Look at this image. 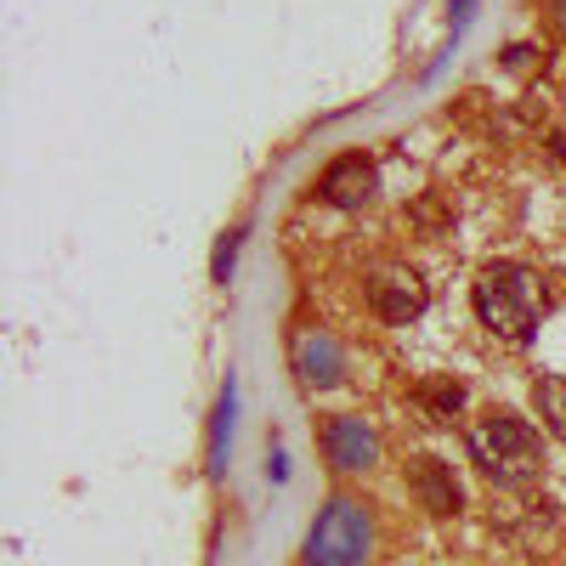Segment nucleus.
<instances>
[{
    "mask_svg": "<svg viewBox=\"0 0 566 566\" xmlns=\"http://www.w3.org/2000/svg\"><path fill=\"white\" fill-rule=\"evenodd\" d=\"M538 424L522 419L515 408H488L476 424H470V459L482 464V476L499 488H522L538 476Z\"/></svg>",
    "mask_w": 566,
    "mask_h": 566,
    "instance_id": "nucleus-2",
    "label": "nucleus"
},
{
    "mask_svg": "<svg viewBox=\"0 0 566 566\" xmlns=\"http://www.w3.org/2000/svg\"><path fill=\"white\" fill-rule=\"evenodd\" d=\"M317 199L328 210H368L374 199H380V165H374L368 154L328 159L323 176H317Z\"/></svg>",
    "mask_w": 566,
    "mask_h": 566,
    "instance_id": "nucleus-5",
    "label": "nucleus"
},
{
    "mask_svg": "<svg viewBox=\"0 0 566 566\" xmlns=\"http://www.w3.org/2000/svg\"><path fill=\"white\" fill-rule=\"evenodd\" d=\"M533 408L544 419V431L555 442H566V374H544V380L533 386Z\"/></svg>",
    "mask_w": 566,
    "mask_h": 566,
    "instance_id": "nucleus-9",
    "label": "nucleus"
},
{
    "mask_svg": "<svg viewBox=\"0 0 566 566\" xmlns=\"http://www.w3.org/2000/svg\"><path fill=\"white\" fill-rule=\"evenodd\" d=\"M549 159L566 165V130H549Z\"/></svg>",
    "mask_w": 566,
    "mask_h": 566,
    "instance_id": "nucleus-13",
    "label": "nucleus"
},
{
    "mask_svg": "<svg viewBox=\"0 0 566 566\" xmlns=\"http://www.w3.org/2000/svg\"><path fill=\"white\" fill-rule=\"evenodd\" d=\"M239 239H244V232H227V239H221V250H216V283H227L232 255H239Z\"/></svg>",
    "mask_w": 566,
    "mask_h": 566,
    "instance_id": "nucleus-12",
    "label": "nucleus"
},
{
    "mask_svg": "<svg viewBox=\"0 0 566 566\" xmlns=\"http://www.w3.org/2000/svg\"><path fill=\"white\" fill-rule=\"evenodd\" d=\"M363 301H368V312L380 323L402 328V323H413L424 312V277L413 266H380V272H368Z\"/></svg>",
    "mask_w": 566,
    "mask_h": 566,
    "instance_id": "nucleus-6",
    "label": "nucleus"
},
{
    "mask_svg": "<svg viewBox=\"0 0 566 566\" xmlns=\"http://www.w3.org/2000/svg\"><path fill=\"white\" fill-rule=\"evenodd\" d=\"M470 306H476L482 328H493L499 340L527 346L538 328V306H544V283L527 261H488L470 283Z\"/></svg>",
    "mask_w": 566,
    "mask_h": 566,
    "instance_id": "nucleus-1",
    "label": "nucleus"
},
{
    "mask_svg": "<svg viewBox=\"0 0 566 566\" xmlns=\"http://www.w3.org/2000/svg\"><path fill=\"white\" fill-rule=\"evenodd\" d=\"M290 363H295V380L306 391H328V386L346 380V352L328 328H306V335L295 340V352H290Z\"/></svg>",
    "mask_w": 566,
    "mask_h": 566,
    "instance_id": "nucleus-8",
    "label": "nucleus"
},
{
    "mask_svg": "<svg viewBox=\"0 0 566 566\" xmlns=\"http://www.w3.org/2000/svg\"><path fill=\"white\" fill-rule=\"evenodd\" d=\"M368 555H374V510L352 493H335L306 527L301 566H368Z\"/></svg>",
    "mask_w": 566,
    "mask_h": 566,
    "instance_id": "nucleus-3",
    "label": "nucleus"
},
{
    "mask_svg": "<svg viewBox=\"0 0 566 566\" xmlns=\"http://www.w3.org/2000/svg\"><path fill=\"white\" fill-rule=\"evenodd\" d=\"M317 442H323V459L335 476H368V470L380 464V431H374L363 413H328Z\"/></svg>",
    "mask_w": 566,
    "mask_h": 566,
    "instance_id": "nucleus-4",
    "label": "nucleus"
},
{
    "mask_svg": "<svg viewBox=\"0 0 566 566\" xmlns=\"http://www.w3.org/2000/svg\"><path fill=\"white\" fill-rule=\"evenodd\" d=\"M227 437H232V380L221 386L216 424H210V476H221V470H227Z\"/></svg>",
    "mask_w": 566,
    "mask_h": 566,
    "instance_id": "nucleus-11",
    "label": "nucleus"
},
{
    "mask_svg": "<svg viewBox=\"0 0 566 566\" xmlns=\"http://www.w3.org/2000/svg\"><path fill=\"white\" fill-rule=\"evenodd\" d=\"M549 29L566 34V0H549Z\"/></svg>",
    "mask_w": 566,
    "mask_h": 566,
    "instance_id": "nucleus-14",
    "label": "nucleus"
},
{
    "mask_svg": "<svg viewBox=\"0 0 566 566\" xmlns=\"http://www.w3.org/2000/svg\"><path fill=\"white\" fill-rule=\"evenodd\" d=\"M419 402L431 408L437 419H453V413L464 408V386L453 380V374H437V380H424V386H419Z\"/></svg>",
    "mask_w": 566,
    "mask_h": 566,
    "instance_id": "nucleus-10",
    "label": "nucleus"
},
{
    "mask_svg": "<svg viewBox=\"0 0 566 566\" xmlns=\"http://www.w3.org/2000/svg\"><path fill=\"white\" fill-rule=\"evenodd\" d=\"M402 482H408L413 504H419L424 515H437V522H448V515L464 510V488H459V476H453V464L437 459V453H413V459L402 464Z\"/></svg>",
    "mask_w": 566,
    "mask_h": 566,
    "instance_id": "nucleus-7",
    "label": "nucleus"
}]
</instances>
